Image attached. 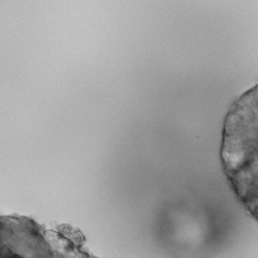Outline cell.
Listing matches in <instances>:
<instances>
[{
	"label": "cell",
	"instance_id": "cell-1",
	"mask_svg": "<svg viewBox=\"0 0 258 258\" xmlns=\"http://www.w3.org/2000/svg\"><path fill=\"white\" fill-rule=\"evenodd\" d=\"M221 157L235 195L258 222V84L230 107L223 128Z\"/></svg>",
	"mask_w": 258,
	"mask_h": 258
}]
</instances>
